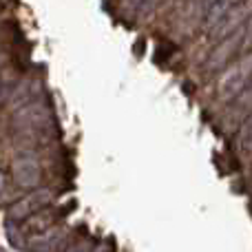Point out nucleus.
Masks as SVG:
<instances>
[{
    "mask_svg": "<svg viewBox=\"0 0 252 252\" xmlns=\"http://www.w3.org/2000/svg\"><path fill=\"white\" fill-rule=\"evenodd\" d=\"M250 73H252V58L235 64L226 75H223L221 84H219V95L230 97V95H235L237 91H241V87H244L246 80L250 78Z\"/></svg>",
    "mask_w": 252,
    "mask_h": 252,
    "instance_id": "obj_1",
    "label": "nucleus"
},
{
    "mask_svg": "<svg viewBox=\"0 0 252 252\" xmlns=\"http://www.w3.org/2000/svg\"><path fill=\"white\" fill-rule=\"evenodd\" d=\"M13 184L20 188H33L40 182V166L31 157H20L13 161Z\"/></svg>",
    "mask_w": 252,
    "mask_h": 252,
    "instance_id": "obj_3",
    "label": "nucleus"
},
{
    "mask_svg": "<svg viewBox=\"0 0 252 252\" xmlns=\"http://www.w3.org/2000/svg\"><path fill=\"white\" fill-rule=\"evenodd\" d=\"M49 199H51V192H47V190H35V192H31V195H27L25 199L16 201L13 206H9V208H7L9 221H11V219L20 221V219H25V217H31V215H33L38 208H42V206L47 204Z\"/></svg>",
    "mask_w": 252,
    "mask_h": 252,
    "instance_id": "obj_2",
    "label": "nucleus"
}]
</instances>
